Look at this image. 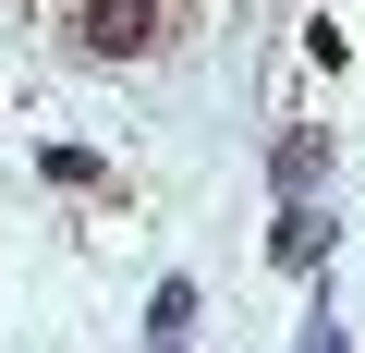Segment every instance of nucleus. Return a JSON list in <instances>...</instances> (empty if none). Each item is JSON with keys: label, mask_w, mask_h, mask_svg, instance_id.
Returning a JSON list of instances; mask_svg holds the SVG:
<instances>
[{"label": "nucleus", "mask_w": 365, "mask_h": 353, "mask_svg": "<svg viewBox=\"0 0 365 353\" xmlns=\"http://www.w3.org/2000/svg\"><path fill=\"white\" fill-rule=\"evenodd\" d=\"M304 353H353V341H341V329H304Z\"/></svg>", "instance_id": "5"}, {"label": "nucleus", "mask_w": 365, "mask_h": 353, "mask_svg": "<svg viewBox=\"0 0 365 353\" xmlns=\"http://www.w3.org/2000/svg\"><path fill=\"white\" fill-rule=\"evenodd\" d=\"M73 37H86L98 61H146V49H158V0H86Z\"/></svg>", "instance_id": "1"}, {"label": "nucleus", "mask_w": 365, "mask_h": 353, "mask_svg": "<svg viewBox=\"0 0 365 353\" xmlns=\"http://www.w3.org/2000/svg\"><path fill=\"white\" fill-rule=\"evenodd\" d=\"M182 329H195V280H158V292H146V341L182 353Z\"/></svg>", "instance_id": "3"}, {"label": "nucleus", "mask_w": 365, "mask_h": 353, "mask_svg": "<svg viewBox=\"0 0 365 353\" xmlns=\"http://www.w3.org/2000/svg\"><path fill=\"white\" fill-rule=\"evenodd\" d=\"M329 256V220H304V195H292V220L268 232V268H317Z\"/></svg>", "instance_id": "4"}, {"label": "nucleus", "mask_w": 365, "mask_h": 353, "mask_svg": "<svg viewBox=\"0 0 365 353\" xmlns=\"http://www.w3.org/2000/svg\"><path fill=\"white\" fill-rule=\"evenodd\" d=\"M268 183H280V195H317V183H329V134H280V146H268Z\"/></svg>", "instance_id": "2"}]
</instances>
